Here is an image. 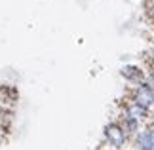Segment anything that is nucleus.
Instances as JSON below:
<instances>
[{
	"label": "nucleus",
	"instance_id": "1",
	"mask_svg": "<svg viewBox=\"0 0 154 150\" xmlns=\"http://www.w3.org/2000/svg\"><path fill=\"white\" fill-rule=\"evenodd\" d=\"M105 139L109 141L110 146L122 148L124 145H126V141H128V135H126V131L120 127V124L112 122L109 125H105Z\"/></svg>",
	"mask_w": 154,
	"mask_h": 150
},
{
	"label": "nucleus",
	"instance_id": "2",
	"mask_svg": "<svg viewBox=\"0 0 154 150\" xmlns=\"http://www.w3.org/2000/svg\"><path fill=\"white\" fill-rule=\"evenodd\" d=\"M133 103H137L149 110V106L154 105V87L149 86V84H139V87L133 91Z\"/></svg>",
	"mask_w": 154,
	"mask_h": 150
},
{
	"label": "nucleus",
	"instance_id": "3",
	"mask_svg": "<svg viewBox=\"0 0 154 150\" xmlns=\"http://www.w3.org/2000/svg\"><path fill=\"white\" fill-rule=\"evenodd\" d=\"M139 150H154V129H146L141 131L137 135V141H135Z\"/></svg>",
	"mask_w": 154,
	"mask_h": 150
},
{
	"label": "nucleus",
	"instance_id": "4",
	"mask_svg": "<svg viewBox=\"0 0 154 150\" xmlns=\"http://www.w3.org/2000/svg\"><path fill=\"white\" fill-rule=\"evenodd\" d=\"M126 116L128 118H133V120H137V122H139L141 118H146V116H149V110L131 101V103L126 105Z\"/></svg>",
	"mask_w": 154,
	"mask_h": 150
},
{
	"label": "nucleus",
	"instance_id": "5",
	"mask_svg": "<svg viewBox=\"0 0 154 150\" xmlns=\"http://www.w3.org/2000/svg\"><path fill=\"white\" fill-rule=\"evenodd\" d=\"M122 76L129 82H139V84H145L143 82V72H141L139 67H133V65H126L122 69Z\"/></svg>",
	"mask_w": 154,
	"mask_h": 150
},
{
	"label": "nucleus",
	"instance_id": "6",
	"mask_svg": "<svg viewBox=\"0 0 154 150\" xmlns=\"http://www.w3.org/2000/svg\"><path fill=\"white\" fill-rule=\"evenodd\" d=\"M118 124H120V127H122L124 131H126V135H133L135 131L139 129V122H137V120L128 118V116H124V118H122Z\"/></svg>",
	"mask_w": 154,
	"mask_h": 150
},
{
	"label": "nucleus",
	"instance_id": "7",
	"mask_svg": "<svg viewBox=\"0 0 154 150\" xmlns=\"http://www.w3.org/2000/svg\"><path fill=\"white\" fill-rule=\"evenodd\" d=\"M149 10H150V14L154 15V0H150V4H149Z\"/></svg>",
	"mask_w": 154,
	"mask_h": 150
}]
</instances>
